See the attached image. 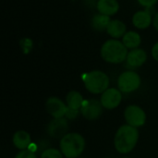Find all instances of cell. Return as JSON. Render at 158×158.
<instances>
[{
	"label": "cell",
	"instance_id": "obj_25",
	"mask_svg": "<svg viewBox=\"0 0 158 158\" xmlns=\"http://www.w3.org/2000/svg\"><path fill=\"white\" fill-rule=\"evenodd\" d=\"M124 158H129V157H124Z\"/></svg>",
	"mask_w": 158,
	"mask_h": 158
},
{
	"label": "cell",
	"instance_id": "obj_18",
	"mask_svg": "<svg viewBox=\"0 0 158 158\" xmlns=\"http://www.w3.org/2000/svg\"><path fill=\"white\" fill-rule=\"evenodd\" d=\"M110 21L111 20H110L109 16L103 15V14H97L93 17V19L91 20V24L94 30L102 31L104 30H106Z\"/></svg>",
	"mask_w": 158,
	"mask_h": 158
},
{
	"label": "cell",
	"instance_id": "obj_21",
	"mask_svg": "<svg viewBox=\"0 0 158 158\" xmlns=\"http://www.w3.org/2000/svg\"><path fill=\"white\" fill-rule=\"evenodd\" d=\"M81 110H75V109H71V108H69L68 107V111L66 113V118H69V119H74L78 117L79 113H80Z\"/></svg>",
	"mask_w": 158,
	"mask_h": 158
},
{
	"label": "cell",
	"instance_id": "obj_6",
	"mask_svg": "<svg viewBox=\"0 0 158 158\" xmlns=\"http://www.w3.org/2000/svg\"><path fill=\"white\" fill-rule=\"evenodd\" d=\"M125 119L128 125L138 128L144 125L146 121V115L145 112L138 106L131 105L129 106L124 112Z\"/></svg>",
	"mask_w": 158,
	"mask_h": 158
},
{
	"label": "cell",
	"instance_id": "obj_9",
	"mask_svg": "<svg viewBox=\"0 0 158 158\" xmlns=\"http://www.w3.org/2000/svg\"><path fill=\"white\" fill-rule=\"evenodd\" d=\"M45 107L49 115H51L54 118H64L68 111V106L64 104V102L55 96H51L46 100Z\"/></svg>",
	"mask_w": 158,
	"mask_h": 158
},
{
	"label": "cell",
	"instance_id": "obj_12",
	"mask_svg": "<svg viewBox=\"0 0 158 158\" xmlns=\"http://www.w3.org/2000/svg\"><path fill=\"white\" fill-rule=\"evenodd\" d=\"M96 6L100 14L109 17L116 15L119 9V4L118 0H98Z\"/></svg>",
	"mask_w": 158,
	"mask_h": 158
},
{
	"label": "cell",
	"instance_id": "obj_17",
	"mask_svg": "<svg viewBox=\"0 0 158 158\" xmlns=\"http://www.w3.org/2000/svg\"><path fill=\"white\" fill-rule=\"evenodd\" d=\"M122 43L129 49H136L142 43V38L140 34L136 31H128L122 37Z\"/></svg>",
	"mask_w": 158,
	"mask_h": 158
},
{
	"label": "cell",
	"instance_id": "obj_3",
	"mask_svg": "<svg viewBox=\"0 0 158 158\" xmlns=\"http://www.w3.org/2000/svg\"><path fill=\"white\" fill-rule=\"evenodd\" d=\"M85 148V140L79 133H67L60 140V151L67 158L80 156Z\"/></svg>",
	"mask_w": 158,
	"mask_h": 158
},
{
	"label": "cell",
	"instance_id": "obj_13",
	"mask_svg": "<svg viewBox=\"0 0 158 158\" xmlns=\"http://www.w3.org/2000/svg\"><path fill=\"white\" fill-rule=\"evenodd\" d=\"M153 22L151 14L146 10H141L136 12L132 17V23L133 25L141 30H144L148 28L151 23Z\"/></svg>",
	"mask_w": 158,
	"mask_h": 158
},
{
	"label": "cell",
	"instance_id": "obj_24",
	"mask_svg": "<svg viewBox=\"0 0 158 158\" xmlns=\"http://www.w3.org/2000/svg\"><path fill=\"white\" fill-rule=\"evenodd\" d=\"M153 24H154V27L158 31V12L155 15V17L153 19Z\"/></svg>",
	"mask_w": 158,
	"mask_h": 158
},
{
	"label": "cell",
	"instance_id": "obj_10",
	"mask_svg": "<svg viewBox=\"0 0 158 158\" xmlns=\"http://www.w3.org/2000/svg\"><path fill=\"white\" fill-rule=\"evenodd\" d=\"M68 131V122L64 118H55L47 127V132L51 137L63 138Z\"/></svg>",
	"mask_w": 158,
	"mask_h": 158
},
{
	"label": "cell",
	"instance_id": "obj_1",
	"mask_svg": "<svg viewBox=\"0 0 158 158\" xmlns=\"http://www.w3.org/2000/svg\"><path fill=\"white\" fill-rule=\"evenodd\" d=\"M138 140L139 131L137 128L130 125H123L118 130L115 135V148L120 154H128L134 149Z\"/></svg>",
	"mask_w": 158,
	"mask_h": 158
},
{
	"label": "cell",
	"instance_id": "obj_15",
	"mask_svg": "<svg viewBox=\"0 0 158 158\" xmlns=\"http://www.w3.org/2000/svg\"><path fill=\"white\" fill-rule=\"evenodd\" d=\"M13 144L16 148L19 150H27L31 145V136L25 131H18L13 135Z\"/></svg>",
	"mask_w": 158,
	"mask_h": 158
},
{
	"label": "cell",
	"instance_id": "obj_2",
	"mask_svg": "<svg viewBox=\"0 0 158 158\" xmlns=\"http://www.w3.org/2000/svg\"><path fill=\"white\" fill-rule=\"evenodd\" d=\"M102 58L112 64H118L127 59L128 48L118 40H108L101 47Z\"/></svg>",
	"mask_w": 158,
	"mask_h": 158
},
{
	"label": "cell",
	"instance_id": "obj_7",
	"mask_svg": "<svg viewBox=\"0 0 158 158\" xmlns=\"http://www.w3.org/2000/svg\"><path fill=\"white\" fill-rule=\"evenodd\" d=\"M81 115L88 120L97 119L103 113V106L95 99L84 100L81 108Z\"/></svg>",
	"mask_w": 158,
	"mask_h": 158
},
{
	"label": "cell",
	"instance_id": "obj_8",
	"mask_svg": "<svg viewBox=\"0 0 158 158\" xmlns=\"http://www.w3.org/2000/svg\"><path fill=\"white\" fill-rule=\"evenodd\" d=\"M122 100L121 92L116 88H109L101 95V104L106 109H114L119 106Z\"/></svg>",
	"mask_w": 158,
	"mask_h": 158
},
{
	"label": "cell",
	"instance_id": "obj_16",
	"mask_svg": "<svg viewBox=\"0 0 158 158\" xmlns=\"http://www.w3.org/2000/svg\"><path fill=\"white\" fill-rule=\"evenodd\" d=\"M67 106L69 108L81 110V106L83 104V97L82 95L77 91H70L66 96Z\"/></svg>",
	"mask_w": 158,
	"mask_h": 158
},
{
	"label": "cell",
	"instance_id": "obj_19",
	"mask_svg": "<svg viewBox=\"0 0 158 158\" xmlns=\"http://www.w3.org/2000/svg\"><path fill=\"white\" fill-rule=\"evenodd\" d=\"M41 158H63V154L57 149L50 148L44 150L42 153Z\"/></svg>",
	"mask_w": 158,
	"mask_h": 158
},
{
	"label": "cell",
	"instance_id": "obj_11",
	"mask_svg": "<svg viewBox=\"0 0 158 158\" xmlns=\"http://www.w3.org/2000/svg\"><path fill=\"white\" fill-rule=\"evenodd\" d=\"M147 58V54L143 49H132L127 56V63L132 68H138L144 64Z\"/></svg>",
	"mask_w": 158,
	"mask_h": 158
},
{
	"label": "cell",
	"instance_id": "obj_14",
	"mask_svg": "<svg viewBox=\"0 0 158 158\" xmlns=\"http://www.w3.org/2000/svg\"><path fill=\"white\" fill-rule=\"evenodd\" d=\"M126 25L124 22L118 19H113L109 22L106 31L113 38H120L126 34Z\"/></svg>",
	"mask_w": 158,
	"mask_h": 158
},
{
	"label": "cell",
	"instance_id": "obj_22",
	"mask_svg": "<svg viewBox=\"0 0 158 158\" xmlns=\"http://www.w3.org/2000/svg\"><path fill=\"white\" fill-rule=\"evenodd\" d=\"M158 0H138L139 4L143 6H145V7H151L153 6L154 5L156 4Z\"/></svg>",
	"mask_w": 158,
	"mask_h": 158
},
{
	"label": "cell",
	"instance_id": "obj_4",
	"mask_svg": "<svg viewBox=\"0 0 158 158\" xmlns=\"http://www.w3.org/2000/svg\"><path fill=\"white\" fill-rule=\"evenodd\" d=\"M82 81L86 90L94 94H103L108 89L109 85L108 76L100 70H94L84 74Z\"/></svg>",
	"mask_w": 158,
	"mask_h": 158
},
{
	"label": "cell",
	"instance_id": "obj_5",
	"mask_svg": "<svg viewBox=\"0 0 158 158\" xmlns=\"http://www.w3.org/2000/svg\"><path fill=\"white\" fill-rule=\"evenodd\" d=\"M118 86L122 93H132L141 86V77L135 71H125L118 77Z\"/></svg>",
	"mask_w": 158,
	"mask_h": 158
},
{
	"label": "cell",
	"instance_id": "obj_20",
	"mask_svg": "<svg viewBox=\"0 0 158 158\" xmlns=\"http://www.w3.org/2000/svg\"><path fill=\"white\" fill-rule=\"evenodd\" d=\"M15 158H37L35 154L31 151V150H22L20 151L16 156Z\"/></svg>",
	"mask_w": 158,
	"mask_h": 158
},
{
	"label": "cell",
	"instance_id": "obj_23",
	"mask_svg": "<svg viewBox=\"0 0 158 158\" xmlns=\"http://www.w3.org/2000/svg\"><path fill=\"white\" fill-rule=\"evenodd\" d=\"M152 56L156 61H158V42L152 48Z\"/></svg>",
	"mask_w": 158,
	"mask_h": 158
}]
</instances>
